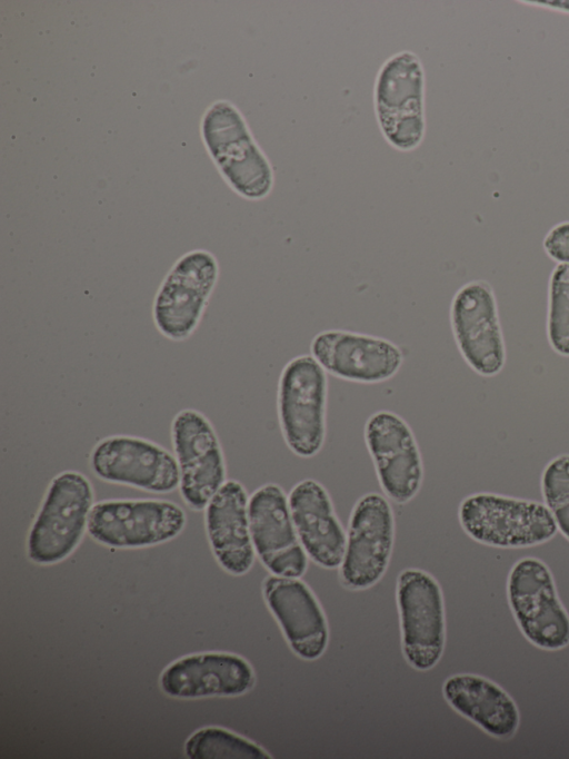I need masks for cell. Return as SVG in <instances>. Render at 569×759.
I'll use <instances>...</instances> for the list:
<instances>
[{
	"label": "cell",
	"instance_id": "24",
	"mask_svg": "<svg viewBox=\"0 0 569 759\" xmlns=\"http://www.w3.org/2000/svg\"><path fill=\"white\" fill-rule=\"evenodd\" d=\"M541 490L558 530L569 540V454L549 462L542 473Z\"/></svg>",
	"mask_w": 569,
	"mask_h": 759
},
{
	"label": "cell",
	"instance_id": "17",
	"mask_svg": "<svg viewBox=\"0 0 569 759\" xmlns=\"http://www.w3.org/2000/svg\"><path fill=\"white\" fill-rule=\"evenodd\" d=\"M262 593L291 650L310 661L322 655L329 631L322 608L310 588L299 578L272 574L264 579Z\"/></svg>",
	"mask_w": 569,
	"mask_h": 759
},
{
	"label": "cell",
	"instance_id": "8",
	"mask_svg": "<svg viewBox=\"0 0 569 759\" xmlns=\"http://www.w3.org/2000/svg\"><path fill=\"white\" fill-rule=\"evenodd\" d=\"M402 652L419 671L440 660L446 640L445 607L439 583L420 569H406L397 579Z\"/></svg>",
	"mask_w": 569,
	"mask_h": 759
},
{
	"label": "cell",
	"instance_id": "19",
	"mask_svg": "<svg viewBox=\"0 0 569 759\" xmlns=\"http://www.w3.org/2000/svg\"><path fill=\"white\" fill-rule=\"evenodd\" d=\"M249 496L243 485L228 480L206 506V530L219 565L232 575L252 566L254 549L250 533Z\"/></svg>",
	"mask_w": 569,
	"mask_h": 759
},
{
	"label": "cell",
	"instance_id": "25",
	"mask_svg": "<svg viewBox=\"0 0 569 759\" xmlns=\"http://www.w3.org/2000/svg\"><path fill=\"white\" fill-rule=\"evenodd\" d=\"M543 248L555 260L569 264V221L556 225L547 234Z\"/></svg>",
	"mask_w": 569,
	"mask_h": 759
},
{
	"label": "cell",
	"instance_id": "1",
	"mask_svg": "<svg viewBox=\"0 0 569 759\" xmlns=\"http://www.w3.org/2000/svg\"><path fill=\"white\" fill-rule=\"evenodd\" d=\"M93 506V489L80 472L63 471L50 482L27 541L29 559L42 565L67 559L79 545Z\"/></svg>",
	"mask_w": 569,
	"mask_h": 759
},
{
	"label": "cell",
	"instance_id": "22",
	"mask_svg": "<svg viewBox=\"0 0 569 759\" xmlns=\"http://www.w3.org/2000/svg\"><path fill=\"white\" fill-rule=\"evenodd\" d=\"M190 759H270L257 743L223 728L207 727L193 732L184 745Z\"/></svg>",
	"mask_w": 569,
	"mask_h": 759
},
{
	"label": "cell",
	"instance_id": "18",
	"mask_svg": "<svg viewBox=\"0 0 569 759\" xmlns=\"http://www.w3.org/2000/svg\"><path fill=\"white\" fill-rule=\"evenodd\" d=\"M254 683L250 663L228 652H202L178 659L161 673L162 691L173 698L234 697Z\"/></svg>",
	"mask_w": 569,
	"mask_h": 759
},
{
	"label": "cell",
	"instance_id": "13",
	"mask_svg": "<svg viewBox=\"0 0 569 759\" xmlns=\"http://www.w3.org/2000/svg\"><path fill=\"white\" fill-rule=\"evenodd\" d=\"M365 440L385 494L400 504L410 501L421 487L423 466L407 422L393 412L379 411L368 418Z\"/></svg>",
	"mask_w": 569,
	"mask_h": 759
},
{
	"label": "cell",
	"instance_id": "5",
	"mask_svg": "<svg viewBox=\"0 0 569 759\" xmlns=\"http://www.w3.org/2000/svg\"><path fill=\"white\" fill-rule=\"evenodd\" d=\"M507 599L520 631L533 645L555 651L569 644V614L541 560L527 556L512 565Z\"/></svg>",
	"mask_w": 569,
	"mask_h": 759
},
{
	"label": "cell",
	"instance_id": "4",
	"mask_svg": "<svg viewBox=\"0 0 569 759\" xmlns=\"http://www.w3.org/2000/svg\"><path fill=\"white\" fill-rule=\"evenodd\" d=\"M202 134L218 168L234 191L248 199L269 195L273 185L271 166L231 103L219 101L209 108Z\"/></svg>",
	"mask_w": 569,
	"mask_h": 759
},
{
	"label": "cell",
	"instance_id": "15",
	"mask_svg": "<svg viewBox=\"0 0 569 759\" xmlns=\"http://www.w3.org/2000/svg\"><path fill=\"white\" fill-rule=\"evenodd\" d=\"M450 318L466 362L485 376L500 372L505 364V345L490 286L485 282L462 286L452 299Z\"/></svg>",
	"mask_w": 569,
	"mask_h": 759
},
{
	"label": "cell",
	"instance_id": "14",
	"mask_svg": "<svg viewBox=\"0 0 569 759\" xmlns=\"http://www.w3.org/2000/svg\"><path fill=\"white\" fill-rule=\"evenodd\" d=\"M249 522L253 549L271 574L300 578L308 566L293 525L288 496L283 490L268 483L249 497Z\"/></svg>",
	"mask_w": 569,
	"mask_h": 759
},
{
	"label": "cell",
	"instance_id": "12",
	"mask_svg": "<svg viewBox=\"0 0 569 759\" xmlns=\"http://www.w3.org/2000/svg\"><path fill=\"white\" fill-rule=\"evenodd\" d=\"M90 466L102 481L153 493L171 492L180 482L177 459L160 445L137 436L103 438L91 452Z\"/></svg>",
	"mask_w": 569,
	"mask_h": 759
},
{
	"label": "cell",
	"instance_id": "20",
	"mask_svg": "<svg viewBox=\"0 0 569 759\" xmlns=\"http://www.w3.org/2000/svg\"><path fill=\"white\" fill-rule=\"evenodd\" d=\"M299 541L307 555L326 569L339 568L347 542L331 499L322 484L312 479L297 483L288 496Z\"/></svg>",
	"mask_w": 569,
	"mask_h": 759
},
{
	"label": "cell",
	"instance_id": "7",
	"mask_svg": "<svg viewBox=\"0 0 569 759\" xmlns=\"http://www.w3.org/2000/svg\"><path fill=\"white\" fill-rule=\"evenodd\" d=\"M184 511L164 500H109L93 504L87 531L117 549H138L172 540L184 529Z\"/></svg>",
	"mask_w": 569,
	"mask_h": 759
},
{
	"label": "cell",
	"instance_id": "10",
	"mask_svg": "<svg viewBox=\"0 0 569 759\" xmlns=\"http://www.w3.org/2000/svg\"><path fill=\"white\" fill-rule=\"evenodd\" d=\"M171 437L181 497L191 510H204L226 482L224 457L217 433L202 413L186 408L174 416Z\"/></svg>",
	"mask_w": 569,
	"mask_h": 759
},
{
	"label": "cell",
	"instance_id": "21",
	"mask_svg": "<svg viewBox=\"0 0 569 759\" xmlns=\"http://www.w3.org/2000/svg\"><path fill=\"white\" fill-rule=\"evenodd\" d=\"M442 693L449 706L493 738L507 739L519 727L515 700L496 682L472 673L449 677Z\"/></svg>",
	"mask_w": 569,
	"mask_h": 759
},
{
	"label": "cell",
	"instance_id": "2",
	"mask_svg": "<svg viewBox=\"0 0 569 759\" xmlns=\"http://www.w3.org/2000/svg\"><path fill=\"white\" fill-rule=\"evenodd\" d=\"M459 521L471 539L496 548L537 545L558 531L546 505L492 493L467 496L459 506Z\"/></svg>",
	"mask_w": 569,
	"mask_h": 759
},
{
	"label": "cell",
	"instance_id": "16",
	"mask_svg": "<svg viewBox=\"0 0 569 759\" xmlns=\"http://www.w3.org/2000/svg\"><path fill=\"white\" fill-rule=\"evenodd\" d=\"M311 355L322 368L342 379L380 383L400 368L403 356L392 342L348 332L325 331L310 345Z\"/></svg>",
	"mask_w": 569,
	"mask_h": 759
},
{
	"label": "cell",
	"instance_id": "11",
	"mask_svg": "<svg viewBox=\"0 0 569 759\" xmlns=\"http://www.w3.org/2000/svg\"><path fill=\"white\" fill-rule=\"evenodd\" d=\"M395 540V519L389 502L368 493L355 504L348 525L346 550L339 566L342 584L365 590L385 574Z\"/></svg>",
	"mask_w": 569,
	"mask_h": 759
},
{
	"label": "cell",
	"instance_id": "9",
	"mask_svg": "<svg viewBox=\"0 0 569 759\" xmlns=\"http://www.w3.org/2000/svg\"><path fill=\"white\" fill-rule=\"evenodd\" d=\"M379 126L396 148H416L425 131L423 70L417 55L400 51L381 67L375 87Z\"/></svg>",
	"mask_w": 569,
	"mask_h": 759
},
{
	"label": "cell",
	"instance_id": "6",
	"mask_svg": "<svg viewBox=\"0 0 569 759\" xmlns=\"http://www.w3.org/2000/svg\"><path fill=\"white\" fill-rule=\"evenodd\" d=\"M219 278L216 257L202 249L181 256L161 282L152 304L157 329L176 342L198 327Z\"/></svg>",
	"mask_w": 569,
	"mask_h": 759
},
{
	"label": "cell",
	"instance_id": "23",
	"mask_svg": "<svg viewBox=\"0 0 569 759\" xmlns=\"http://www.w3.org/2000/svg\"><path fill=\"white\" fill-rule=\"evenodd\" d=\"M548 337L552 348L569 356V264L559 263L550 279Z\"/></svg>",
	"mask_w": 569,
	"mask_h": 759
},
{
	"label": "cell",
	"instance_id": "3",
	"mask_svg": "<svg viewBox=\"0 0 569 759\" xmlns=\"http://www.w3.org/2000/svg\"><path fill=\"white\" fill-rule=\"evenodd\" d=\"M326 371L312 355H300L283 367L278 386V416L288 447L298 456L320 452L326 436Z\"/></svg>",
	"mask_w": 569,
	"mask_h": 759
}]
</instances>
